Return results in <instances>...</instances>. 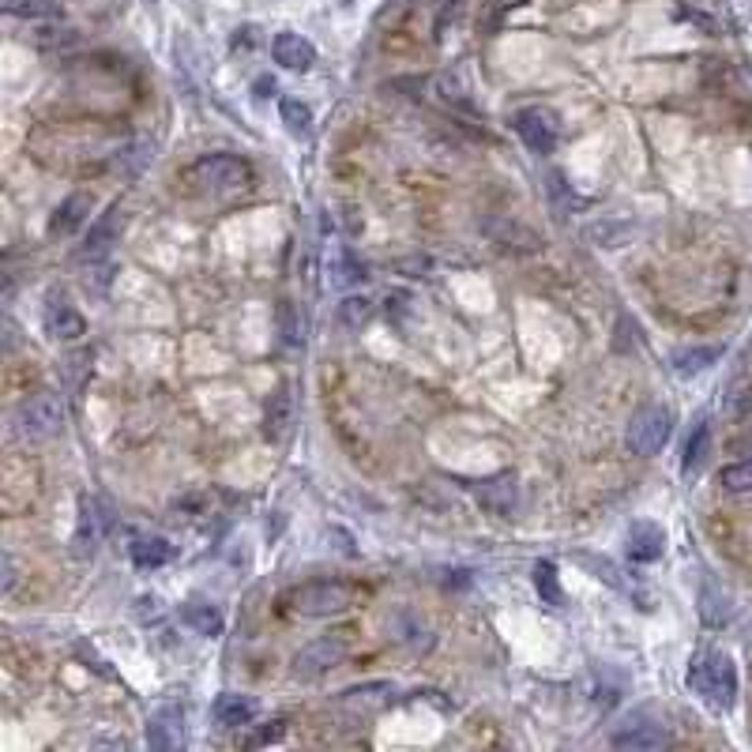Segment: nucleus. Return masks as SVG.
<instances>
[{
    "label": "nucleus",
    "mask_w": 752,
    "mask_h": 752,
    "mask_svg": "<svg viewBox=\"0 0 752 752\" xmlns=\"http://www.w3.org/2000/svg\"><path fill=\"white\" fill-rule=\"evenodd\" d=\"M707 448H711V425L700 418V422L692 425L689 440H685V459H681V470H685V474H692V470L707 459Z\"/></svg>",
    "instance_id": "obj_20"
},
{
    "label": "nucleus",
    "mask_w": 752,
    "mask_h": 752,
    "mask_svg": "<svg viewBox=\"0 0 752 752\" xmlns=\"http://www.w3.org/2000/svg\"><path fill=\"white\" fill-rule=\"evenodd\" d=\"M719 346H685V350H677L674 354V369L681 376H696L704 373V369H711L715 361H719Z\"/></svg>",
    "instance_id": "obj_18"
},
{
    "label": "nucleus",
    "mask_w": 752,
    "mask_h": 752,
    "mask_svg": "<svg viewBox=\"0 0 752 752\" xmlns=\"http://www.w3.org/2000/svg\"><path fill=\"white\" fill-rule=\"evenodd\" d=\"M110 508L102 501H94V497H83L79 501V519H76V538H72V546H76V557H91L94 549L102 546V538H106V531H110Z\"/></svg>",
    "instance_id": "obj_6"
},
{
    "label": "nucleus",
    "mask_w": 752,
    "mask_h": 752,
    "mask_svg": "<svg viewBox=\"0 0 752 752\" xmlns=\"http://www.w3.org/2000/svg\"><path fill=\"white\" fill-rule=\"evenodd\" d=\"M689 689L696 692V696H704L715 711L734 707V700H737L734 658L722 655V651H707V655H700L689 666Z\"/></svg>",
    "instance_id": "obj_1"
},
{
    "label": "nucleus",
    "mask_w": 752,
    "mask_h": 752,
    "mask_svg": "<svg viewBox=\"0 0 752 752\" xmlns=\"http://www.w3.org/2000/svg\"><path fill=\"white\" fill-rule=\"evenodd\" d=\"M173 557V546L166 538H136L132 542V561L136 568H162Z\"/></svg>",
    "instance_id": "obj_19"
},
{
    "label": "nucleus",
    "mask_w": 752,
    "mask_h": 752,
    "mask_svg": "<svg viewBox=\"0 0 752 752\" xmlns=\"http://www.w3.org/2000/svg\"><path fill=\"white\" fill-rule=\"evenodd\" d=\"M662 549H666V534H662V527L647 523V519H640V523L628 527V557H632L636 564H655L658 557H662Z\"/></svg>",
    "instance_id": "obj_12"
},
{
    "label": "nucleus",
    "mask_w": 752,
    "mask_h": 752,
    "mask_svg": "<svg viewBox=\"0 0 752 752\" xmlns=\"http://www.w3.org/2000/svg\"><path fill=\"white\" fill-rule=\"evenodd\" d=\"M181 741H185V715L177 707H162L158 715H151V722H147V745L151 749H181Z\"/></svg>",
    "instance_id": "obj_11"
},
{
    "label": "nucleus",
    "mask_w": 752,
    "mask_h": 752,
    "mask_svg": "<svg viewBox=\"0 0 752 752\" xmlns=\"http://www.w3.org/2000/svg\"><path fill=\"white\" fill-rule=\"evenodd\" d=\"M87 215H91V200H87V196H68V200L57 207L53 222H49V234L68 237L76 226H83V219H87Z\"/></svg>",
    "instance_id": "obj_17"
},
{
    "label": "nucleus",
    "mask_w": 752,
    "mask_h": 752,
    "mask_svg": "<svg viewBox=\"0 0 752 752\" xmlns=\"http://www.w3.org/2000/svg\"><path fill=\"white\" fill-rule=\"evenodd\" d=\"M271 57H275V64L290 68V72H309L316 64V46L309 38H301V34L282 31V34H275V42H271Z\"/></svg>",
    "instance_id": "obj_10"
},
{
    "label": "nucleus",
    "mask_w": 752,
    "mask_h": 752,
    "mask_svg": "<svg viewBox=\"0 0 752 752\" xmlns=\"http://www.w3.org/2000/svg\"><path fill=\"white\" fill-rule=\"evenodd\" d=\"M670 433H674V414H670L666 407H658V403H651V407H640L636 414H632L625 444L636 455H655L666 448Z\"/></svg>",
    "instance_id": "obj_3"
},
{
    "label": "nucleus",
    "mask_w": 752,
    "mask_h": 752,
    "mask_svg": "<svg viewBox=\"0 0 752 752\" xmlns=\"http://www.w3.org/2000/svg\"><path fill=\"white\" fill-rule=\"evenodd\" d=\"M730 598L726 595H719L715 587H704V595H700V617H704L707 625L711 628H719V625H726L730 621Z\"/></svg>",
    "instance_id": "obj_25"
},
{
    "label": "nucleus",
    "mask_w": 752,
    "mask_h": 752,
    "mask_svg": "<svg viewBox=\"0 0 752 752\" xmlns=\"http://www.w3.org/2000/svg\"><path fill=\"white\" fill-rule=\"evenodd\" d=\"M576 561H580L583 568H587V572L595 576V580L610 583V587H617V591H632V587H628V583L621 580V568H617L613 561H606V557H591V553H580Z\"/></svg>",
    "instance_id": "obj_26"
},
{
    "label": "nucleus",
    "mask_w": 752,
    "mask_h": 752,
    "mask_svg": "<svg viewBox=\"0 0 752 752\" xmlns=\"http://www.w3.org/2000/svg\"><path fill=\"white\" fill-rule=\"evenodd\" d=\"M279 117H282V125L290 128L294 136H309V128H313V110H309L301 98H282Z\"/></svg>",
    "instance_id": "obj_24"
},
{
    "label": "nucleus",
    "mask_w": 752,
    "mask_h": 752,
    "mask_svg": "<svg viewBox=\"0 0 752 752\" xmlns=\"http://www.w3.org/2000/svg\"><path fill=\"white\" fill-rule=\"evenodd\" d=\"M290 606L301 617H335L350 610V587L343 583H305L290 595Z\"/></svg>",
    "instance_id": "obj_4"
},
{
    "label": "nucleus",
    "mask_w": 752,
    "mask_h": 752,
    "mask_svg": "<svg viewBox=\"0 0 752 752\" xmlns=\"http://www.w3.org/2000/svg\"><path fill=\"white\" fill-rule=\"evenodd\" d=\"M211 715H215L219 726H249L256 719V700L241 696V692H222L215 707H211Z\"/></svg>",
    "instance_id": "obj_14"
},
{
    "label": "nucleus",
    "mask_w": 752,
    "mask_h": 752,
    "mask_svg": "<svg viewBox=\"0 0 752 752\" xmlns=\"http://www.w3.org/2000/svg\"><path fill=\"white\" fill-rule=\"evenodd\" d=\"M328 275H331V282H335V286H354V282L365 279V267H361L358 260L343 249V252H335V260L328 264Z\"/></svg>",
    "instance_id": "obj_27"
},
{
    "label": "nucleus",
    "mask_w": 752,
    "mask_h": 752,
    "mask_svg": "<svg viewBox=\"0 0 752 752\" xmlns=\"http://www.w3.org/2000/svg\"><path fill=\"white\" fill-rule=\"evenodd\" d=\"M12 583H16V568H12V557L4 553V591H12Z\"/></svg>",
    "instance_id": "obj_32"
},
{
    "label": "nucleus",
    "mask_w": 752,
    "mask_h": 752,
    "mask_svg": "<svg viewBox=\"0 0 752 752\" xmlns=\"http://www.w3.org/2000/svg\"><path fill=\"white\" fill-rule=\"evenodd\" d=\"M512 125H516L519 140L527 143L534 155H549V151L557 147V121H553L546 110H538V106L519 110Z\"/></svg>",
    "instance_id": "obj_8"
},
{
    "label": "nucleus",
    "mask_w": 752,
    "mask_h": 752,
    "mask_svg": "<svg viewBox=\"0 0 752 752\" xmlns=\"http://www.w3.org/2000/svg\"><path fill=\"white\" fill-rule=\"evenodd\" d=\"M346 658V640L343 636H324V640H313L309 647H301L298 658H294V674L298 677H316L339 666Z\"/></svg>",
    "instance_id": "obj_7"
},
{
    "label": "nucleus",
    "mask_w": 752,
    "mask_h": 752,
    "mask_svg": "<svg viewBox=\"0 0 752 752\" xmlns=\"http://www.w3.org/2000/svg\"><path fill=\"white\" fill-rule=\"evenodd\" d=\"M369 316H373V301L369 298H346L343 305H339V320H343L346 328L369 324Z\"/></svg>",
    "instance_id": "obj_30"
},
{
    "label": "nucleus",
    "mask_w": 752,
    "mask_h": 752,
    "mask_svg": "<svg viewBox=\"0 0 752 752\" xmlns=\"http://www.w3.org/2000/svg\"><path fill=\"white\" fill-rule=\"evenodd\" d=\"M534 591L542 595V602L546 606H564V591H561V580H557V568H553V561H538L534 564Z\"/></svg>",
    "instance_id": "obj_21"
},
{
    "label": "nucleus",
    "mask_w": 752,
    "mask_h": 752,
    "mask_svg": "<svg viewBox=\"0 0 752 752\" xmlns=\"http://www.w3.org/2000/svg\"><path fill=\"white\" fill-rule=\"evenodd\" d=\"M151 158H155V147H151V143H132L125 155L117 158V166H121L125 173H140Z\"/></svg>",
    "instance_id": "obj_31"
},
{
    "label": "nucleus",
    "mask_w": 752,
    "mask_h": 752,
    "mask_svg": "<svg viewBox=\"0 0 752 752\" xmlns=\"http://www.w3.org/2000/svg\"><path fill=\"white\" fill-rule=\"evenodd\" d=\"M121 226H125V211H121V204H113L110 211L98 215V222L91 226V234H87V245H83V252H79V260H102V256L117 245Z\"/></svg>",
    "instance_id": "obj_9"
},
{
    "label": "nucleus",
    "mask_w": 752,
    "mask_h": 752,
    "mask_svg": "<svg viewBox=\"0 0 752 752\" xmlns=\"http://www.w3.org/2000/svg\"><path fill=\"white\" fill-rule=\"evenodd\" d=\"M4 12L16 19H61L57 0H4Z\"/></svg>",
    "instance_id": "obj_23"
},
{
    "label": "nucleus",
    "mask_w": 752,
    "mask_h": 752,
    "mask_svg": "<svg viewBox=\"0 0 752 752\" xmlns=\"http://www.w3.org/2000/svg\"><path fill=\"white\" fill-rule=\"evenodd\" d=\"M392 685L388 681H376V685H361V689H346L343 704H358V707H380L388 696H392Z\"/></svg>",
    "instance_id": "obj_28"
},
{
    "label": "nucleus",
    "mask_w": 752,
    "mask_h": 752,
    "mask_svg": "<svg viewBox=\"0 0 752 752\" xmlns=\"http://www.w3.org/2000/svg\"><path fill=\"white\" fill-rule=\"evenodd\" d=\"M192 177L200 185L215 188V192H237V188L249 185V162H241L234 155H204L196 166H192Z\"/></svg>",
    "instance_id": "obj_5"
},
{
    "label": "nucleus",
    "mask_w": 752,
    "mask_h": 752,
    "mask_svg": "<svg viewBox=\"0 0 752 752\" xmlns=\"http://www.w3.org/2000/svg\"><path fill=\"white\" fill-rule=\"evenodd\" d=\"M264 425H267V437L271 440H282L286 433H290V425H294V395H290V388H279V392L271 395Z\"/></svg>",
    "instance_id": "obj_15"
},
{
    "label": "nucleus",
    "mask_w": 752,
    "mask_h": 752,
    "mask_svg": "<svg viewBox=\"0 0 752 752\" xmlns=\"http://www.w3.org/2000/svg\"><path fill=\"white\" fill-rule=\"evenodd\" d=\"M181 617H185V625L196 628L200 636H219L222 632V613L215 610V606H207V602H188Z\"/></svg>",
    "instance_id": "obj_22"
},
{
    "label": "nucleus",
    "mask_w": 752,
    "mask_h": 752,
    "mask_svg": "<svg viewBox=\"0 0 752 752\" xmlns=\"http://www.w3.org/2000/svg\"><path fill=\"white\" fill-rule=\"evenodd\" d=\"M719 482L726 493H752V459L730 463V467L719 474Z\"/></svg>",
    "instance_id": "obj_29"
},
{
    "label": "nucleus",
    "mask_w": 752,
    "mask_h": 752,
    "mask_svg": "<svg viewBox=\"0 0 752 752\" xmlns=\"http://www.w3.org/2000/svg\"><path fill=\"white\" fill-rule=\"evenodd\" d=\"M613 745H617V749H666V745H670V734H666L662 726L643 722V726L621 730V734L613 737Z\"/></svg>",
    "instance_id": "obj_16"
},
{
    "label": "nucleus",
    "mask_w": 752,
    "mask_h": 752,
    "mask_svg": "<svg viewBox=\"0 0 752 752\" xmlns=\"http://www.w3.org/2000/svg\"><path fill=\"white\" fill-rule=\"evenodd\" d=\"M46 331L53 335V339H79L83 335V316L76 313V305L68 298H61V294H53V298L46 301Z\"/></svg>",
    "instance_id": "obj_13"
},
{
    "label": "nucleus",
    "mask_w": 752,
    "mask_h": 752,
    "mask_svg": "<svg viewBox=\"0 0 752 752\" xmlns=\"http://www.w3.org/2000/svg\"><path fill=\"white\" fill-rule=\"evenodd\" d=\"M64 425V403L61 395L53 392H38L27 395L12 414V437L23 444H38V440L57 437Z\"/></svg>",
    "instance_id": "obj_2"
}]
</instances>
